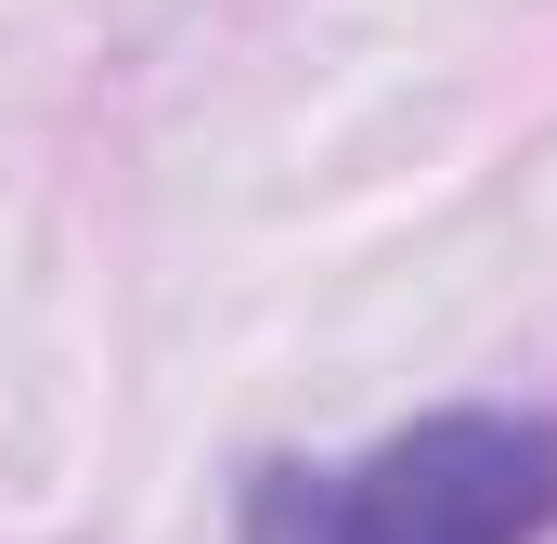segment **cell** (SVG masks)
Segmentation results:
<instances>
[{
    "label": "cell",
    "instance_id": "obj_1",
    "mask_svg": "<svg viewBox=\"0 0 557 544\" xmlns=\"http://www.w3.org/2000/svg\"><path fill=\"white\" fill-rule=\"evenodd\" d=\"M557 532V415L454 403L350 467H273L247 493V544H545Z\"/></svg>",
    "mask_w": 557,
    "mask_h": 544
}]
</instances>
